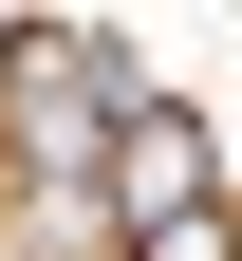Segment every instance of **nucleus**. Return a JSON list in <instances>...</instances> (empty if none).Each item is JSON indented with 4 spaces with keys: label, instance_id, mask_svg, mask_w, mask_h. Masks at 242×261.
I'll return each instance as SVG.
<instances>
[{
    "label": "nucleus",
    "instance_id": "1",
    "mask_svg": "<svg viewBox=\"0 0 242 261\" xmlns=\"http://www.w3.org/2000/svg\"><path fill=\"white\" fill-rule=\"evenodd\" d=\"M0 112H19L38 187H75L93 149L130 130V75H112V38H19V56H0Z\"/></svg>",
    "mask_w": 242,
    "mask_h": 261
},
{
    "label": "nucleus",
    "instance_id": "2",
    "mask_svg": "<svg viewBox=\"0 0 242 261\" xmlns=\"http://www.w3.org/2000/svg\"><path fill=\"white\" fill-rule=\"evenodd\" d=\"M93 187H112L130 224H168V205H205V130L168 112V93H130V130H112V149H93Z\"/></svg>",
    "mask_w": 242,
    "mask_h": 261
},
{
    "label": "nucleus",
    "instance_id": "3",
    "mask_svg": "<svg viewBox=\"0 0 242 261\" xmlns=\"http://www.w3.org/2000/svg\"><path fill=\"white\" fill-rule=\"evenodd\" d=\"M130 261H242V224L224 205H168V224H130Z\"/></svg>",
    "mask_w": 242,
    "mask_h": 261
},
{
    "label": "nucleus",
    "instance_id": "4",
    "mask_svg": "<svg viewBox=\"0 0 242 261\" xmlns=\"http://www.w3.org/2000/svg\"><path fill=\"white\" fill-rule=\"evenodd\" d=\"M19 187H38V149H19V112H0V205H19Z\"/></svg>",
    "mask_w": 242,
    "mask_h": 261
}]
</instances>
